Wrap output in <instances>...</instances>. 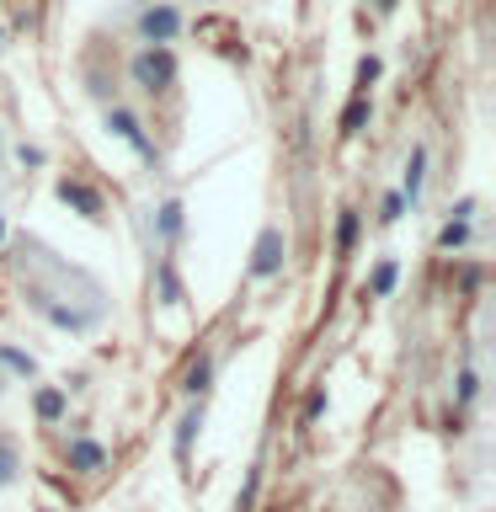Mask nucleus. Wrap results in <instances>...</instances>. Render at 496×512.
Instances as JSON below:
<instances>
[{
	"instance_id": "f257e3e1",
	"label": "nucleus",
	"mask_w": 496,
	"mask_h": 512,
	"mask_svg": "<svg viewBox=\"0 0 496 512\" xmlns=\"http://www.w3.org/2000/svg\"><path fill=\"white\" fill-rule=\"evenodd\" d=\"M128 75H134V86L144 96H160V91H171L176 86V54L171 48H155V43H144L134 64H128Z\"/></svg>"
},
{
	"instance_id": "f03ea898",
	"label": "nucleus",
	"mask_w": 496,
	"mask_h": 512,
	"mask_svg": "<svg viewBox=\"0 0 496 512\" xmlns=\"http://www.w3.org/2000/svg\"><path fill=\"white\" fill-rule=\"evenodd\" d=\"M134 32H139V43L171 48V43H176V32H182V11H176L171 0H150V6L134 16Z\"/></svg>"
},
{
	"instance_id": "7ed1b4c3",
	"label": "nucleus",
	"mask_w": 496,
	"mask_h": 512,
	"mask_svg": "<svg viewBox=\"0 0 496 512\" xmlns=\"http://www.w3.org/2000/svg\"><path fill=\"white\" fill-rule=\"evenodd\" d=\"M283 262H288V235H283V224H267V230L256 235V246H251V278L256 283L278 278Z\"/></svg>"
},
{
	"instance_id": "20e7f679",
	"label": "nucleus",
	"mask_w": 496,
	"mask_h": 512,
	"mask_svg": "<svg viewBox=\"0 0 496 512\" xmlns=\"http://www.w3.org/2000/svg\"><path fill=\"white\" fill-rule=\"evenodd\" d=\"M107 134H118L128 150H139V155H155V144H150V134H144L139 112H134V107H123V102H112V107H107Z\"/></svg>"
},
{
	"instance_id": "39448f33",
	"label": "nucleus",
	"mask_w": 496,
	"mask_h": 512,
	"mask_svg": "<svg viewBox=\"0 0 496 512\" xmlns=\"http://www.w3.org/2000/svg\"><path fill=\"white\" fill-rule=\"evenodd\" d=\"M54 192H59V203H70L80 219L102 224V192H96L91 182H80V176H59V182H54Z\"/></svg>"
},
{
	"instance_id": "423d86ee",
	"label": "nucleus",
	"mask_w": 496,
	"mask_h": 512,
	"mask_svg": "<svg viewBox=\"0 0 496 512\" xmlns=\"http://www.w3.org/2000/svg\"><path fill=\"white\" fill-rule=\"evenodd\" d=\"M64 464L80 470V475H96V470H107V448L96 438H86V432H75V438L64 443Z\"/></svg>"
},
{
	"instance_id": "0eeeda50",
	"label": "nucleus",
	"mask_w": 496,
	"mask_h": 512,
	"mask_svg": "<svg viewBox=\"0 0 496 512\" xmlns=\"http://www.w3.org/2000/svg\"><path fill=\"white\" fill-rule=\"evenodd\" d=\"M400 198H406V208H422V192H427V144H411L406 155V176H400Z\"/></svg>"
},
{
	"instance_id": "6e6552de",
	"label": "nucleus",
	"mask_w": 496,
	"mask_h": 512,
	"mask_svg": "<svg viewBox=\"0 0 496 512\" xmlns=\"http://www.w3.org/2000/svg\"><path fill=\"white\" fill-rule=\"evenodd\" d=\"M32 411H38V422H64V411H70V390L64 384H38V395H32Z\"/></svg>"
},
{
	"instance_id": "1a4fd4ad",
	"label": "nucleus",
	"mask_w": 496,
	"mask_h": 512,
	"mask_svg": "<svg viewBox=\"0 0 496 512\" xmlns=\"http://www.w3.org/2000/svg\"><path fill=\"white\" fill-rule=\"evenodd\" d=\"M182 198H166L155 208V235H160V246H176V235H182Z\"/></svg>"
},
{
	"instance_id": "9d476101",
	"label": "nucleus",
	"mask_w": 496,
	"mask_h": 512,
	"mask_svg": "<svg viewBox=\"0 0 496 512\" xmlns=\"http://www.w3.org/2000/svg\"><path fill=\"white\" fill-rule=\"evenodd\" d=\"M198 432H203V400H192V406L182 411V422H176V459H187L192 454V438H198Z\"/></svg>"
},
{
	"instance_id": "9b49d317",
	"label": "nucleus",
	"mask_w": 496,
	"mask_h": 512,
	"mask_svg": "<svg viewBox=\"0 0 496 512\" xmlns=\"http://www.w3.org/2000/svg\"><path fill=\"white\" fill-rule=\"evenodd\" d=\"M0 368H6L11 379H38V358H32V352H22L16 342H0Z\"/></svg>"
},
{
	"instance_id": "f8f14e48",
	"label": "nucleus",
	"mask_w": 496,
	"mask_h": 512,
	"mask_svg": "<svg viewBox=\"0 0 496 512\" xmlns=\"http://www.w3.org/2000/svg\"><path fill=\"white\" fill-rule=\"evenodd\" d=\"M395 283H400V262H395V256H379L374 272H368V294H374V299H390Z\"/></svg>"
},
{
	"instance_id": "ddd939ff",
	"label": "nucleus",
	"mask_w": 496,
	"mask_h": 512,
	"mask_svg": "<svg viewBox=\"0 0 496 512\" xmlns=\"http://www.w3.org/2000/svg\"><path fill=\"white\" fill-rule=\"evenodd\" d=\"M208 384H214V358H208V352H203V358L187 368L182 390H187V400H203V395H208Z\"/></svg>"
},
{
	"instance_id": "4468645a",
	"label": "nucleus",
	"mask_w": 496,
	"mask_h": 512,
	"mask_svg": "<svg viewBox=\"0 0 496 512\" xmlns=\"http://www.w3.org/2000/svg\"><path fill=\"white\" fill-rule=\"evenodd\" d=\"M358 230H363L358 208H342V219H336V256H352V246H358Z\"/></svg>"
},
{
	"instance_id": "2eb2a0df",
	"label": "nucleus",
	"mask_w": 496,
	"mask_h": 512,
	"mask_svg": "<svg viewBox=\"0 0 496 512\" xmlns=\"http://www.w3.org/2000/svg\"><path fill=\"white\" fill-rule=\"evenodd\" d=\"M16 480H22V448L11 438H0V491L16 486Z\"/></svg>"
},
{
	"instance_id": "dca6fc26",
	"label": "nucleus",
	"mask_w": 496,
	"mask_h": 512,
	"mask_svg": "<svg viewBox=\"0 0 496 512\" xmlns=\"http://www.w3.org/2000/svg\"><path fill=\"white\" fill-rule=\"evenodd\" d=\"M368 96H352L347 102V112H342V139H352V134H363V123H368Z\"/></svg>"
},
{
	"instance_id": "f3484780",
	"label": "nucleus",
	"mask_w": 496,
	"mask_h": 512,
	"mask_svg": "<svg viewBox=\"0 0 496 512\" xmlns=\"http://www.w3.org/2000/svg\"><path fill=\"white\" fill-rule=\"evenodd\" d=\"M454 400H459V406H475V400H480V374H475V368H459V379H454Z\"/></svg>"
},
{
	"instance_id": "a211bd4d",
	"label": "nucleus",
	"mask_w": 496,
	"mask_h": 512,
	"mask_svg": "<svg viewBox=\"0 0 496 512\" xmlns=\"http://www.w3.org/2000/svg\"><path fill=\"white\" fill-rule=\"evenodd\" d=\"M438 246H443V251H464V246H470V224L448 219L443 230H438Z\"/></svg>"
},
{
	"instance_id": "6ab92c4d",
	"label": "nucleus",
	"mask_w": 496,
	"mask_h": 512,
	"mask_svg": "<svg viewBox=\"0 0 496 512\" xmlns=\"http://www.w3.org/2000/svg\"><path fill=\"white\" fill-rule=\"evenodd\" d=\"M400 214H406V198H400V192H384V203H379V224L390 230V224H400Z\"/></svg>"
},
{
	"instance_id": "aec40b11",
	"label": "nucleus",
	"mask_w": 496,
	"mask_h": 512,
	"mask_svg": "<svg viewBox=\"0 0 496 512\" xmlns=\"http://www.w3.org/2000/svg\"><path fill=\"white\" fill-rule=\"evenodd\" d=\"M379 75H384V64H379L374 54H363V59H358V96H368V86H374Z\"/></svg>"
},
{
	"instance_id": "412c9836",
	"label": "nucleus",
	"mask_w": 496,
	"mask_h": 512,
	"mask_svg": "<svg viewBox=\"0 0 496 512\" xmlns=\"http://www.w3.org/2000/svg\"><path fill=\"white\" fill-rule=\"evenodd\" d=\"M256 486H262V470H246V491L235 496V512H251L256 507Z\"/></svg>"
},
{
	"instance_id": "4be33fe9",
	"label": "nucleus",
	"mask_w": 496,
	"mask_h": 512,
	"mask_svg": "<svg viewBox=\"0 0 496 512\" xmlns=\"http://www.w3.org/2000/svg\"><path fill=\"white\" fill-rule=\"evenodd\" d=\"M475 208H480L475 198H459L454 208H448V219H459V224H470V219H475Z\"/></svg>"
},
{
	"instance_id": "5701e85b",
	"label": "nucleus",
	"mask_w": 496,
	"mask_h": 512,
	"mask_svg": "<svg viewBox=\"0 0 496 512\" xmlns=\"http://www.w3.org/2000/svg\"><path fill=\"white\" fill-rule=\"evenodd\" d=\"M160 288H166V299H171V304L182 299V288H176V272H171L166 262H160Z\"/></svg>"
},
{
	"instance_id": "b1692460",
	"label": "nucleus",
	"mask_w": 496,
	"mask_h": 512,
	"mask_svg": "<svg viewBox=\"0 0 496 512\" xmlns=\"http://www.w3.org/2000/svg\"><path fill=\"white\" fill-rule=\"evenodd\" d=\"M320 411H326V390H315V395H310V406H304V427H310Z\"/></svg>"
},
{
	"instance_id": "393cba45",
	"label": "nucleus",
	"mask_w": 496,
	"mask_h": 512,
	"mask_svg": "<svg viewBox=\"0 0 496 512\" xmlns=\"http://www.w3.org/2000/svg\"><path fill=\"white\" fill-rule=\"evenodd\" d=\"M0 246H6V214H0Z\"/></svg>"
},
{
	"instance_id": "a878e982",
	"label": "nucleus",
	"mask_w": 496,
	"mask_h": 512,
	"mask_svg": "<svg viewBox=\"0 0 496 512\" xmlns=\"http://www.w3.org/2000/svg\"><path fill=\"white\" fill-rule=\"evenodd\" d=\"M0 166H6V134H0Z\"/></svg>"
},
{
	"instance_id": "bb28decb",
	"label": "nucleus",
	"mask_w": 496,
	"mask_h": 512,
	"mask_svg": "<svg viewBox=\"0 0 496 512\" xmlns=\"http://www.w3.org/2000/svg\"><path fill=\"white\" fill-rule=\"evenodd\" d=\"M0 48H6V27H0Z\"/></svg>"
}]
</instances>
